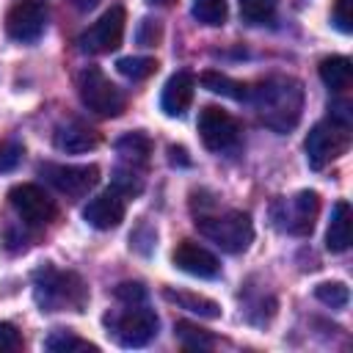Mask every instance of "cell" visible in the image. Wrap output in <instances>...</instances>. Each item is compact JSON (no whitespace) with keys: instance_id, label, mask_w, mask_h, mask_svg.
Wrapping results in <instances>:
<instances>
[{"instance_id":"d6a6232c","label":"cell","mask_w":353,"mask_h":353,"mask_svg":"<svg viewBox=\"0 0 353 353\" xmlns=\"http://www.w3.org/2000/svg\"><path fill=\"white\" fill-rule=\"evenodd\" d=\"M157 39H160V25L152 22V19H143V22H141V30H138V41H141L143 47H152Z\"/></svg>"},{"instance_id":"1f68e13d","label":"cell","mask_w":353,"mask_h":353,"mask_svg":"<svg viewBox=\"0 0 353 353\" xmlns=\"http://www.w3.org/2000/svg\"><path fill=\"white\" fill-rule=\"evenodd\" d=\"M19 157H22V146L17 141H0V171L14 168Z\"/></svg>"},{"instance_id":"d4e9b609","label":"cell","mask_w":353,"mask_h":353,"mask_svg":"<svg viewBox=\"0 0 353 353\" xmlns=\"http://www.w3.org/2000/svg\"><path fill=\"white\" fill-rule=\"evenodd\" d=\"M226 0H193V17L201 22V25H210V28H218L226 22Z\"/></svg>"},{"instance_id":"ac0fdd59","label":"cell","mask_w":353,"mask_h":353,"mask_svg":"<svg viewBox=\"0 0 353 353\" xmlns=\"http://www.w3.org/2000/svg\"><path fill=\"white\" fill-rule=\"evenodd\" d=\"M320 80H323L331 91H336V94L347 91L350 83H353V63H350V58H345V55L323 58V61H320Z\"/></svg>"},{"instance_id":"e575fe53","label":"cell","mask_w":353,"mask_h":353,"mask_svg":"<svg viewBox=\"0 0 353 353\" xmlns=\"http://www.w3.org/2000/svg\"><path fill=\"white\" fill-rule=\"evenodd\" d=\"M149 3H152V6H171L174 0H149Z\"/></svg>"},{"instance_id":"ba28073f","label":"cell","mask_w":353,"mask_h":353,"mask_svg":"<svg viewBox=\"0 0 353 353\" xmlns=\"http://www.w3.org/2000/svg\"><path fill=\"white\" fill-rule=\"evenodd\" d=\"M8 201H11L14 212H17L28 226H47V223H52L55 215H58L55 201H52L39 185H30V182L14 185V188L8 190Z\"/></svg>"},{"instance_id":"52a82bcc","label":"cell","mask_w":353,"mask_h":353,"mask_svg":"<svg viewBox=\"0 0 353 353\" xmlns=\"http://www.w3.org/2000/svg\"><path fill=\"white\" fill-rule=\"evenodd\" d=\"M77 91L80 99L88 110H94L97 116H119L124 110V94L116 83H110V77H105V72L99 66H85L77 77Z\"/></svg>"},{"instance_id":"e0dca14e","label":"cell","mask_w":353,"mask_h":353,"mask_svg":"<svg viewBox=\"0 0 353 353\" xmlns=\"http://www.w3.org/2000/svg\"><path fill=\"white\" fill-rule=\"evenodd\" d=\"M350 245V204L347 201H336L334 212H331V223L325 232V248L334 254L347 251Z\"/></svg>"},{"instance_id":"83f0119b","label":"cell","mask_w":353,"mask_h":353,"mask_svg":"<svg viewBox=\"0 0 353 353\" xmlns=\"http://www.w3.org/2000/svg\"><path fill=\"white\" fill-rule=\"evenodd\" d=\"M113 190L121 196H135V193H141V176L132 168H119L113 174Z\"/></svg>"},{"instance_id":"7c38bea8","label":"cell","mask_w":353,"mask_h":353,"mask_svg":"<svg viewBox=\"0 0 353 353\" xmlns=\"http://www.w3.org/2000/svg\"><path fill=\"white\" fill-rule=\"evenodd\" d=\"M47 25V6L41 0H19L6 14V30L17 41H36Z\"/></svg>"},{"instance_id":"484cf974","label":"cell","mask_w":353,"mask_h":353,"mask_svg":"<svg viewBox=\"0 0 353 353\" xmlns=\"http://www.w3.org/2000/svg\"><path fill=\"white\" fill-rule=\"evenodd\" d=\"M116 69L130 80H143V77L157 72V61L154 58H143V55H130V58H119Z\"/></svg>"},{"instance_id":"9c48e42d","label":"cell","mask_w":353,"mask_h":353,"mask_svg":"<svg viewBox=\"0 0 353 353\" xmlns=\"http://www.w3.org/2000/svg\"><path fill=\"white\" fill-rule=\"evenodd\" d=\"M124 8L121 6H110L83 36H80V50L88 55H102V52H113L121 39H124Z\"/></svg>"},{"instance_id":"8fae6325","label":"cell","mask_w":353,"mask_h":353,"mask_svg":"<svg viewBox=\"0 0 353 353\" xmlns=\"http://www.w3.org/2000/svg\"><path fill=\"white\" fill-rule=\"evenodd\" d=\"M199 135L210 152H223V149H232L237 143L240 127L223 108L207 105L199 113Z\"/></svg>"},{"instance_id":"6da1fadb","label":"cell","mask_w":353,"mask_h":353,"mask_svg":"<svg viewBox=\"0 0 353 353\" xmlns=\"http://www.w3.org/2000/svg\"><path fill=\"white\" fill-rule=\"evenodd\" d=\"M248 99L259 121L276 132H290L301 121L303 85L295 77H287V74L265 77L248 91Z\"/></svg>"},{"instance_id":"277c9868","label":"cell","mask_w":353,"mask_h":353,"mask_svg":"<svg viewBox=\"0 0 353 353\" xmlns=\"http://www.w3.org/2000/svg\"><path fill=\"white\" fill-rule=\"evenodd\" d=\"M350 146V121L347 116H339V113H331L328 119L317 121L309 135H306V160L312 168H325L331 160L342 157Z\"/></svg>"},{"instance_id":"cb8c5ba5","label":"cell","mask_w":353,"mask_h":353,"mask_svg":"<svg viewBox=\"0 0 353 353\" xmlns=\"http://www.w3.org/2000/svg\"><path fill=\"white\" fill-rule=\"evenodd\" d=\"M237 3H240V17L248 25H270L276 17L273 0H237Z\"/></svg>"},{"instance_id":"2e32d148","label":"cell","mask_w":353,"mask_h":353,"mask_svg":"<svg viewBox=\"0 0 353 353\" xmlns=\"http://www.w3.org/2000/svg\"><path fill=\"white\" fill-rule=\"evenodd\" d=\"M99 143V132L91 130L88 124L83 121H66L55 130V146L61 152H69V154H80V152H88Z\"/></svg>"},{"instance_id":"ffe728a7","label":"cell","mask_w":353,"mask_h":353,"mask_svg":"<svg viewBox=\"0 0 353 353\" xmlns=\"http://www.w3.org/2000/svg\"><path fill=\"white\" fill-rule=\"evenodd\" d=\"M116 149H119V154H121L124 160H130V163L135 165V163H146V160H149V154H152V141H149V135H143V132H127V135H121V138L116 141Z\"/></svg>"},{"instance_id":"7402d4cb","label":"cell","mask_w":353,"mask_h":353,"mask_svg":"<svg viewBox=\"0 0 353 353\" xmlns=\"http://www.w3.org/2000/svg\"><path fill=\"white\" fill-rule=\"evenodd\" d=\"M165 298L179 303L182 309L193 312V314H201V317H221V306L204 295H193V292H174V290H165Z\"/></svg>"},{"instance_id":"44dd1931","label":"cell","mask_w":353,"mask_h":353,"mask_svg":"<svg viewBox=\"0 0 353 353\" xmlns=\"http://www.w3.org/2000/svg\"><path fill=\"white\" fill-rule=\"evenodd\" d=\"M174 334H176L179 345L188 347V350H210V347H215V336H212L210 331H204V328L188 323V320H179V323L174 325Z\"/></svg>"},{"instance_id":"7a4b0ae2","label":"cell","mask_w":353,"mask_h":353,"mask_svg":"<svg viewBox=\"0 0 353 353\" xmlns=\"http://www.w3.org/2000/svg\"><path fill=\"white\" fill-rule=\"evenodd\" d=\"M33 295L41 312H80L88 301V290L83 279L72 270H58L52 265H44L33 273Z\"/></svg>"},{"instance_id":"5b68a950","label":"cell","mask_w":353,"mask_h":353,"mask_svg":"<svg viewBox=\"0 0 353 353\" xmlns=\"http://www.w3.org/2000/svg\"><path fill=\"white\" fill-rule=\"evenodd\" d=\"M105 325L121 347H143L157 334V314L143 301L124 303V309H116L105 317Z\"/></svg>"},{"instance_id":"836d02e7","label":"cell","mask_w":353,"mask_h":353,"mask_svg":"<svg viewBox=\"0 0 353 353\" xmlns=\"http://www.w3.org/2000/svg\"><path fill=\"white\" fill-rule=\"evenodd\" d=\"M97 3H99V0H69V6L77 8V11H91Z\"/></svg>"},{"instance_id":"d6986e66","label":"cell","mask_w":353,"mask_h":353,"mask_svg":"<svg viewBox=\"0 0 353 353\" xmlns=\"http://www.w3.org/2000/svg\"><path fill=\"white\" fill-rule=\"evenodd\" d=\"M201 85L207 91L229 97V99H248V85L240 83V80H232L229 74H221V72H204L201 74Z\"/></svg>"},{"instance_id":"f1b7e54d","label":"cell","mask_w":353,"mask_h":353,"mask_svg":"<svg viewBox=\"0 0 353 353\" xmlns=\"http://www.w3.org/2000/svg\"><path fill=\"white\" fill-rule=\"evenodd\" d=\"M331 19L342 33H350L353 30V0H336Z\"/></svg>"},{"instance_id":"4fadbf2b","label":"cell","mask_w":353,"mask_h":353,"mask_svg":"<svg viewBox=\"0 0 353 353\" xmlns=\"http://www.w3.org/2000/svg\"><path fill=\"white\" fill-rule=\"evenodd\" d=\"M174 265L182 270V273H190V276H199V279H215L218 270H221V262L212 251H207L204 245L193 243V240H182L174 254H171Z\"/></svg>"},{"instance_id":"4dcf8cb0","label":"cell","mask_w":353,"mask_h":353,"mask_svg":"<svg viewBox=\"0 0 353 353\" xmlns=\"http://www.w3.org/2000/svg\"><path fill=\"white\" fill-rule=\"evenodd\" d=\"M113 298H116V301H121V303H141V301L146 298V292H143V287H141V284L124 281V284H119V287L113 290Z\"/></svg>"},{"instance_id":"f546056e","label":"cell","mask_w":353,"mask_h":353,"mask_svg":"<svg viewBox=\"0 0 353 353\" xmlns=\"http://www.w3.org/2000/svg\"><path fill=\"white\" fill-rule=\"evenodd\" d=\"M22 350V334L11 323H0V353H17Z\"/></svg>"},{"instance_id":"5bb4252c","label":"cell","mask_w":353,"mask_h":353,"mask_svg":"<svg viewBox=\"0 0 353 353\" xmlns=\"http://www.w3.org/2000/svg\"><path fill=\"white\" fill-rule=\"evenodd\" d=\"M124 210H127V207H124V196L110 188L108 193L94 196V199L83 207V218H85L94 229L108 232V229H116V226L124 221Z\"/></svg>"},{"instance_id":"8992f818","label":"cell","mask_w":353,"mask_h":353,"mask_svg":"<svg viewBox=\"0 0 353 353\" xmlns=\"http://www.w3.org/2000/svg\"><path fill=\"white\" fill-rule=\"evenodd\" d=\"M317 212H320V196H317L314 190H298L295 196L279 199V201H273V207H270L273 223H276L281 232L298 234V237L312 234L314 221H317Z\"/></svg>"},{"instance_id":"30bf717a","label":"cell","mask_w":353,"mask_h":353,"mask_svg":"<svg viewBox=\"0 0 353 353\" xmlns=\"http://www.w3.org/2000/svg\"><path fill=\"white\" fill-rule=\"evenodd\" d=\"M39 174L61 193L66 196H85L97 182H99V168L97 165H63V163H44L39 165Z\"/></svg>"},{"instance_id":"603a6c76","label":"cell","mask_w":353,"mask_h":353,"mask_svg":"<svg viewBox=\"0 0 353 353\" xmlns=\"http://www.w3.org/2000/svg\"><path fill=\"white\" fill-rule=\"evenodd\" d=\"M44 345H47V350H52V353H80V350H85V353H99V347H97L94 342L80 339V336L72 334V331H55V334L47 336Z\"/></svg>"},{"instance_id":"3957f363","label":"cell","mask_w":353,"mask_h":353,"mask_svg":"<svg viewBox=\"0 0 353 353\" xmlns=\"http://www.w3.org/2000/svg\"><path fill=\"white\" fill-rule=\"evenodd\" d=\"M199 234H204L210 243H215L226 254H240L254 240V223L248 212L226 210L221 215H199L196 218Z\"/></svg>"},{"instance_id":"9a60e30c","label":"cell","mask_w":353,"mask_h":353,"mask_svg":"<svg viewBox=\"0 0 353 353\" xmlns=\"http://www.w3.org/2000/svg\"><path fill=\"white\" fill-rule=\"evenodd\" d=\"M193 91H196V77L190 72H174L163 85V97H160L163 113L171 119L185 116L193 102Z\"/></svg>"},{"instance_id":"4316f807","label":"cell","mask_w":353,"mask_h":353,"mask_svg":"<svg viewBox=\"0 0 353 353\" xmlns=\"http://www.w3.org/2000/svg\"><path fill=\"white\" fill-rule=\"evenodd\" d=\"M314 295H317V301H323L331 309H342L350 301V292L342 281H323V284L314 287Z\"/></svg>"}]
</instances>
